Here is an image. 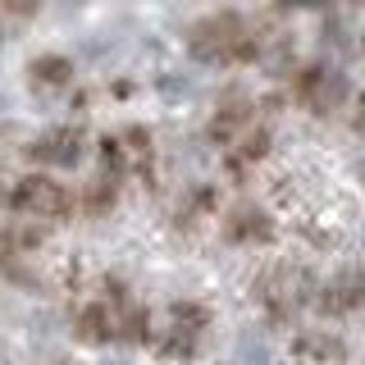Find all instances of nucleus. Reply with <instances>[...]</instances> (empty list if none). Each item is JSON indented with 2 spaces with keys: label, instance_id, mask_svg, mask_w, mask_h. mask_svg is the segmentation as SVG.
Wrapping results in <instances>:
<instances>
[{
  "label": "nucleus",
  "instance_id": "nucleus-12",
  "mask_svg": "<svg viewBox=\"0 0 365 365\" xmlns=\"http://www.w3.org/2000/svg\"><path fill=\"white\" fill-rule=\"evenodd\" d=\"M46 242V224H32V220H14L5 228V260L9 269L19 265L23 256H37V247Z\"/></svg>",
  "mask_w": 365,
  "mask_h": 365
},
{
  "label": "nucleus",
  "instance_id": "nucleus-5",
  "mask_svg": "<svg viewBox=\"0 0 365 365\" xmlns=\"http://www.w3.org/2000/svg\"><path fill=\"white\" fill-rule=\"evenodd\" d=\"M292 96L311 114H334L342 101H347V78H342L338 68H329V64H311V68L297 73Z\"/></svg>",
  "mask_w": 365,
  "mask_h": 365
},
{
  "label": "nucleus",
  "instance_id": "nucleus-13",
  "mask_svg": "<svg viewBox=\"0 0 365 365\" xmlns=\"http://www.w3.org/2000/svg\"><path fill=\"white\" fill-rule=\"evenodd\" d=\"M28 78L37 91H64L73 83V64L64 60V55H37V60L28 64Z\"/></svg>",
  "mask_w": 365,
  "mask_h": 365
},
{
  "label": "nucleus",
  "instance_id": "nucleus-14",
  "mask_svg": "<svg viewBox=\"0 0 365 365\" xmlns=\"http://www.w3.org/2000/svg\"><path fill=\"white\" fill-rule=\"evenodd\" d=\"M114 201H119V178L101 169V174L83 187V210L101 220V215H110V210H114Z\"/></svg>",
  "mask_w": 365,
  "mask_h": 365
},
{
  "label": "nucleus",
  "instance_id": "nucleus-18",
  "mask_svg": "<svg viewBox=\"0 0 365 365\" xmlns=\"http://www.w3.org/2000/svg\"><path fill=\"white\" fill-rule=\"evenodd\" d=\"M9 14H14V19H23V14H32V9H37V5H28V0H9Z\"/></svg>",
  "mask_w": 365,
  "mask_h": 365
},
{
  "label": "nucleus",
  "instance_id": "nucleus-15",
  "mask_svg": "<svg viewBox=\"0 0 365 365\" xmlns=\"http://www.w3.org/2000/svg\"><path fill=\"white\" fill-rule=\"evenodd\" d=\"M265 151H269V128H251L242 142L233 146V155H228V169H233V174H247L256 160H265Z\"/></svg>",
  "mask_w": 365,
  "mask_h": 365
},
{
  "label": "nucleus",
  "instance_id": "nucleus-7",
  "mask_svg": "<svg viewBox=\"0 0 365 365\" xmlns=\"http://www.w3.org/2000/svg\"><path fill=\"white\" fill-rule=\"evenodd\" d=\"M83 146H87V133L78 128V123H60V128H46L37 142H32V160L73 169L78 160H83Z\"/></svg>",
  "mask_w": 365,
  "mask_h": 365
},
{
  "label": "nucleus",
  "instance_id": "nucleus-3",
  "mask_svg": "<svg viewBox=\"0 0 365 365\" xmlns=\"http://www.w3.org/2000/svg\"><path fill=\"white\" fill-rule=\"evenodd\" d=\"M9 210L14 220H32V224H60L68 210H73V197H68L64 182L46 178V174H28L14 182L9 192Z\"/></svg>",
  "mask_w": 365,
  "mask_h": 365
},
{
  "label": "nucleus",
  "instance_id": "nucleus-8",
  "mask_svg": "<svg viewBox=\"0 0 365 365\" xmlns=\"http://www.w3.org/2000/svg\"><path fill=\"white\" fill-rule=\"evenodd\" d=\"M251 114H256V106H251L242 91H228L220 106H215L210 137H215L220 146H237V142H242V137H247L251 128H256V119H251Z\"/></svg>",
  "mask_w": 365,
  "mask_h": 365
},
{
  "label": "nucleus",
  "instance_id": "nucleus-6",
  "mask_svg": "<svg viewBox=\"0 0 365 365\" xmlns=\"http://www.w3.org/2000/svg\"><path fill=\"white\" fill-rule=\"evenodd\" d=\"M220 228H224V237H228L233 247H265L269 237H274V220L260 210L256 201H237L233 210L224 215Z\"/></svg>",
  "mask_w": 365,
  "mask_h": 365
},
{
  "label": "nucleus",
  "instance_id": "nucleus-19",
  "mask_svg": "<svg viewBox=\"0 0 365 365\" xmlns=\"http://www.w3.org/2000/svg\"><path fill=\"white\" fill-rule=\"evenodd\" d=\"M351 128H356V133H365V96L356 101V114H351Z\"/></svg>",
  "mask_w": 365,
  "mask_h": 365
},
{
  "label": "nucleus",
  "instance_id": "nucleus-16",
  "mask_svg": "<svg viewBox=\"0 0 365 365\" xmlns=\"http://www.w3.org/2000/svg\"><path fill=\"white\" fill-rule=\"evenodd\" d=\"M210 210H215V192H210V187H197L187 201L178 205V228H197Z\"/></svg>",
  "mask_w": 365,
  "mask_h": 365
},
{
  "label": "nucleus",
  "instance_id": "nucleus-17",
  "mask_svg": "<svg viewBox=\"0 0 365 365\" xmlns=\"http://www.w3.org/2000/svg\"><path fill=\"white\" fill-rule=\"evenodd\" d=\"M123 151H128V165L137 169H151V133L146 128H123Z\"/></svg>",
  "mask_w": 365,
  "mask_h": 365
},
{
  "label": "nucleus",
  "instance_id": "nucleus-10",
  "mask_svg": "<svg viewBox=\"0 0 365 365\" xmlns=\"http://www.w3.org/2000/svg\"><path fill=\"white\" fill-rule=\"evenodd\" d=\"M292 351L306 361H319V365H342L347 356V347H342L338 334H324V329H306V334L292 338Z\"/></svg>",
  "mask_w": 365,
  "mask_h": 365
},
{
  "label": "nucleus",
  "instance_id": "nucleus-2",
  "mask_svg": "<svg viewBox=\"0 0 365 365\" xmlns=\"http://www.w3.org/2000/svg\"><path fill=\"white\" fill-rule=\"evenodd\" d=\"M251 292H256L260 311L269 315V324H288L311 297H319L315 292V274L306 265H292V260H274V265H265Z\"/></svg>",
  "mask_w": 365,
  "mask_h": 365
},
{
  "label": "nucleus",
  "instance_id": "nucleus-4",
  "mask_svg": "<svg viewBox=\"0 0 365 365\" xmlns=\"http://www.w3.org/2000/svg\"><path fill=\"white\" fill-rule=\"evenodd\" d=\"M205 329H210V311H205L201 302H174L169 306L165 334L155 338V351L165 361H187V356H197Z\"/></svg>",
  "mask_w": 365,
  "mask_h": 365
},
{
  "label": "nucleus",
  "instance_id": "nucleus-11",
  "mask_svg": "<svg viewBox=\"0 0 365 365\" xmlns=\"http://www.w3.org/2000/svg\"><path fill=\"white\" fill-rule=\"evenodd\" d=\"M73 329H78V338L83 342H110V338H119V324H114V311L106 302H87L83 311H78V319H73Z\"/></svg>",
  "mask_w": 365,
  "mask_h": 365
},
{
  "label": "nucleus",
  "instance_id": "nucleus-9",
  "mask_svg": "<svg viewBox=\"0 0 365 365\" xmlns=\"http://www.w3.org/2000/svg\"><path fill=\"white\" fill-rule=\"evenodd\" d=\"M315 306L324 315H351V311H361V306H365V269H347V274H338V279H329L324 288H319Z\"/></svg>",
  "mask_w": 365,
  "mask_h": 365
},
{
  "label": "nucleus",
  "instance_id": "nucleus-1",
  "mask_svg": "<svg viewBox=\"0 0 365 365\" xmlns=\"http://www.w3.org/2000/svg\"><path fill=\"white\" fill-rule=\"evenodd\" d=\"M187 51L201 64H247L265 51V32H260V23H247L233 9H220V14H205L201 23H192Z\"/></svg>",
  "mask_w": 365,
  "mask_h": 365
}]
</instances>
